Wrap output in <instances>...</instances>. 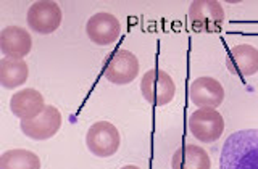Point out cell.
<instances>
[{"instance_id": "cell-3", "label": "cell", "mask_w": 258, "mask_h": 169, "mask_svg": "<svg viewBox=\"0 0 258 169\" xmlns=\"http://www.w3.org/2000/svg\"><path fill=\"white\" fill-rule=\"evenodd\" d=\"M121 137L116 126L108 121H99L89 127L86 134V147L99 158L113 156L119 148Z\"/></svg>"}, {"instance_id": "cell-7", "label": "cell", "mask_w": 258, "mask_h": 169, "mask_svg": "<svg viewBox=\"0 0 258 169\" xmlns=\"http://www.w3.org/2000/svg\"><path fill=\"white\" fill-rule=\"evenodd\" d=\"M20 127L21 132L32 140L52 139L61 127V113L53 105H47L37 118L21 121Z\"/></svg>"}, {"instance_id": "cell-13", "label": "cell", "mask_w": 258, "mask_h": 169, "mask_svg": "<svg viewBox=\"0 0 258 169\" xmlns=\"http://www.w3.org/2000/svg\"><path fill=\"white\" fill-rule=\"evenodd\" d=\"M226 66L229 72L240 77L253 76L258 72V48L248 44L232 47L226 56Z\"/></svg>"}, {"instance_id": "cell-9", "label": "cell", "mask_w": 258, "mask_h": 169, "mask_svg": "<svg viewBox=\"0 0 258 169\" xmlns=\"http://www.w3.org/2000/svg\"><path fill=\"white\" fill-rule=\"evenodd\" d=\"M86 34L97 45H111L121 34V23L111 13H95L86 23Z\"/></svg>"}, {"instance_id": "cell-5", "label": "cell", "mask_w": 258, "mask_h": 169, "mask_svg": "<svg viewBox=\"0 0 258 169\" xmlns=\"http://www.w3.org/2000/svg\"><path fill=\"white\" fill-rule=\"evenodd\" d=\"M189 21L197 32H218L224 23V10L215 0H197L189 7Z\"/></svg>"}, {"instance_id": "cell-1", "label": "cell", "mask_w": 258, "mask_h": 169, "mask_svg": "<svg viewBox=\"0 0 258 169\" xmlns=\"http://www.w3.org/2000/svg\"><path fill=\"white\" fill-rule=\"evenodd\" d=\"M220 169H258V129H242L226 139Z\"/></svg>"}, {"instance_id": "cell-8", "label": "cell", "mask_w": 258, "mask_h": 169, "mask_svg": "<svg viewBox=\"0 0 258 169\" xmlns=\"http://www.w3.org/2000/svg\"><path fill=\"white\" fill-rule=\"evenodd\" d=\"M61 8L55 2H34L28 10V26L37 34H52L61 24Z\"/></svg>"}, {"instance_id": "cell-6", "label": "cell", "mask_w": 258, "mask_h": 169, "mask_svg": "<svg viewBox=\"0 0 258 169\" xmlns=\"http://www.w3.org/2000/svg\"><path fill=\"white\" fill-rule=\"evenodd\" d=\"M137 74H139V60L133 52L124 48L113 52L103 68L105 79L116 86L131 84Z\"/></svg>"}, {"instance_id": "cell-16", "label": "cell", "mask_w": 258, "mask_h": 169, "mask_svg": "<svg viewBox=\"0 0 258 169\" xmlns=\"http://www.w3.org/2000/svg\"><path fill=\"white\" fill-rule=\"evenodd\" d=\"M0 169H40V159L29 150H7L0 156Z\"/></svg>"}, {"instance_id": "cell-14", "label": "cell", "mask_w": 258, "mask_h": 169, "mask_svg": "<svg viewBox=\"0 0 258 169\" xmlns=\"http://www.w3.org/2000/svg\"><path fill=\"white\" fill-rule=\"evenodd\" d=\"M173 169H210L212 159L205 148L200 145L184 143L174 151L171 159Z\"/></svg>"}, {"instance_id": "cell-17", "label": "cell", "mask_w": 258, "mask_h": 169, "mask_svg": "<svg viewBox=\"0 0 258 169\" xmlns=\"http://www.w3.org/2000/svg\"><path fill=\"white\" fill-rule=\"evenodd\" d=\"M121 169H141L139 166H134V164H127V166H123Z\"/></svg>"}, {"instance_id": "cell-11", "label": "cell", "mask_w": 258, "mask_h": 169, "mask_svg": "<svg viewBox=\"0 0 258 169\" xmlns=\"http://www.w3.org/2000/svg\"><path fill=\"white\" fill-rule=\"evenodd\" d=\"M32 48V37L20 26H8L0 32V50L5 58L23 60Z\"/></svg>"}, {"instance_id": "cell-4", "label": "cell", "mask_w": 258, "mask_h": 169, "mask_svg": "<svg viewBox=\"0 0 258 169\" xmlns=\"http://www.w3.org/2000/svg\"><path fill=\"white\" fill-rule=\"evenodd\" d=\"M190 134L204 143L216 142L224 131V119L213 108H199L187 119Z\"/></svg>"}, {"instance_id": "cell-2", "label": "cell", "mask_w": 258, "mask_h": 169, "mask_svg": "<svg viewBox=\"0 0 258 169\" xmlns=\"http://www.w3.org/2000/svg\"><path fill=\"white\" fill-rule=\"evenodd\" d=\"M141 92L144 99L153 107H165L174 99L176 84L166 71L153 68L142 76Z\"/></svg>"}, {"instance_id": "cell-12", "label": "cell", "mask_w": 258, "mask_h": 169, "mask_svg": "<svg viewBox=\"0 0 258 169\" xmlns=\"http://www.w3.org/2000/svg\"><path fill=\"white\" fill-rule=\"evenodd\" d=\"M44 97L36 89H23L12 95L10 99V110L12 113L20 118L21 121L34 119L45 110Z\"/></svg>"}, {"instance_id": "cell-10", "label": "cell", "mask_w": 258, "mask_h": 169, "mask_svg": "<svg viewBox=\"0 0 258 169\" xmlns=\"http://www.w3.org/2000/svg\"><path fill=\"white\" fill-rule=\"evenodd\" d=\"M189 99L200 108H218L224 100V89L220 80L202 76L189 84Z\"/></svg>"}, {"instance_id": "cell-15", "label": "cell", "mask_w": 258, "mask_h": 169, "mask_svg": "<svg viewBox=\"0 0 258 169\" xmlns=\"http://www.w3.org/2000/svg\"><path fill=\"white\" fill-rule=\"evenodd\" d=\"M29 68L24 60L4 58L0 60V84L5 89H16L28 80Z\"/></svg>"}]
</instances>
